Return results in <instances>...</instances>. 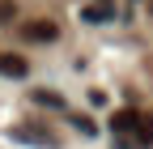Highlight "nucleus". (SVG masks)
<instances>
[{
  "instance_id": "nucleus-5",
  "label": "nucleus",
  "mask_w": 153,
  "mask_h": 149,
  "mask_svg": "<svg viewBox=\"0 0 153 149\" xmlns=\"http://www.w3.org/2000/svg\"><path fill=\"white\" fill-rule=\"evenodd\" d=\"M34 102H43V107H64V98H60V94H47V89H38Z\"/></svg>"
},
{
  "instance_id": "nucleus-2",
  "label": "nucleus",
  "mask_w": 153,
  "mask_h": 149,
  "mask_svg": "<svg viewBox=\"0 0 153 149\" xmlns=\"http://www.w3.org/2000/svg\"><path fill=\"white\" fill-rule=\"evenodd\" d=\"M22 34H26L30 43H51L55 34H60V26H55V22H26Z\"/></svg>"
},
{
  "instance_id": "nucleus-4",
  "label": "nucleus",
  "mask_w": 153,
  "mask_h": 149,
  "mask_svg": "<svg viewBox=\"0 0 153 149\" xmlns=\"http://www.w3.org/2000/svg\"><path fill=\"white\" fill-rule=\"evenodd\" d=\"M0 72H4V77H26V60L13 55V51H4L0 55Z\"/></svg>"
},
{
  "instance_id": "nucleus-1",
  "label": "nucleus",
  "mask_w": 153,
  "mask_h": 149,
  "mask_svg": "<svg viewBox=\"0 0 153 149\" xmlns=\"http://www.w3.org/2000/svg\"><path fill=\"white\" fill-rule=\"evenodd\" d=\"M136 124H140V111H115V115H111V132L115 136H123L128 145H132V136H136Z\"/></svg>"
},
{
  "instance_id": "nucleus-3",
  "label": "nucleus",
  "mask_w": 153,
  "mask_h": 149,
  "mask_svg": "<svg viewBox=\"0 0 153 149\" xmlns=\"http://www.w3.org/2000/svg\"><path fill=\"white\" fill-rule=\"evenodd\" d=\"M111 17H115V0H94V4L81 9V22H94V26H98V22H111Z\"/></svg>"
},
{
  "instance_id": "nucleus-7",
  "label": "nucleus",
  "mask_w": 153,
  "mask_h": 149,
  "mask_svg": "<svg viewBox=\"0 0 153 149\" xmlns=\"http://www.w3.org/2000/svg\"><path fill=\"white\" fill-rule=\"evenodd\" d=\"M9 17H13V4H9V0H0V22H9Z\"/></svg>"
},
{
  "instance_id": "nucleus-6",
  "label": "nucleus",
  "mask_w": 153,
  "mask_h": 149,
  "mask_svg": "<svg viewBox=\"0 0 153 149\" xmlns=\"http://www.w3.org/2000/svg\"><path fill=\"white\" fill-rule=\"evenodd\" d=\"M72 124H76V128H81V132H85V136H94V132H98V128H94V119H85V115H76Z\"/></svg>"
}]
</instances>
